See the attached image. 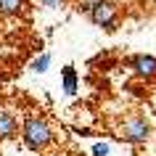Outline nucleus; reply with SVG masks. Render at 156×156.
Returning <instances> with one entry per match:
<instances>
[{
  "label": "nucleus",
  "instance_id": "f257e3e1",
  "mask_svg": "<svg viewBox=\"0 0 156 156\" xmlns=\"http://www.w3.org/2000/svg\"><path fill=\"white\" fill-rule=\"evenodd\" d=\"M21 138H24L27 148H32V151H42V148L50 146V140H53V130H50V124L42 119V116H27L24 124H21Z\"/></svg>",
  "mask_w": 156,
  "mask_h": 156
},
{
  "label": "nucleus",
  "instance_id": "f03ea898",
  "mask_svg": "<svg viewBox=\"0 0 156 156\" xmlns=\"http://www.w3.org/2000/svg\"><path fill=\"white\" fill-rule=\"evenodd\" d=\"M119 138L124 140V143H132V146H140V143H146L148 138H151V122H148L146 116H127L122 122V127H119Z\"/></svg>",
  "mask_w": 156,
  "mask_h": 156
},
{
  "label": "nucleus",
  "instance_id": "7ed1b4c3",
  "mask_svg": "<svg viewBox=\"0 0 156 156\" xmlns=\"http://www.w3.org/2000/svg\"><path fill=\"white\" fill-rule=\"evenodd\" d=\"M87 13H90V21H93L95 27H103V29H108V32L116 27V19H119V11H116V5L111 3V0L90 3Z\"/></svg>",
  "mask_w": 156,
  "mask_h": 156
},
{
  "label": "nucleus",
  "instance_id": "20e7f679",
  "mask_svg": "<svg viewBox=\"0 0 156 156\" xmlns=\"http://www.w3.org/2000/svg\"><path fill=\"white\" fill-rule=\"evenodd\" d=\"M130 69L140 80H156V56H146V53L132 56L130 58Z\"/></svg>",
  "mask_w": 156,
  "mask_h": 156
},
{
  "label": "nucleus",
  "instance_id": "39448f33",
  "mask_svg": "<svg viewBox=\"0 0 156 156\" xmlns=\"http://www.w3.org/2000/svg\"><path fill=\"white\" fill-rule=\"evenodd\" d=\"M19 132V122H16V116L11 114V111H5V108H0V138L5 140V138H13Z\"/></svg>",
  "mask_w": 156,
  "mask_h": 156
},
{
  "label": "nucleus",
  "instance_id": "423d86ee",
  "mask_svg": "<svg viewBox=\"0 0 156 156\" xmlns=\"http://www.w3.org/2000/svg\"><path fill=\"white\" fill-rule=\"evenodd\" d=\"M61 87H64L66 95H74L77 87H80V77H77V69L72 64L64 66V72H61Z\"/></svg>",
  "mask_w": 156,
  "mask_h": 156
},
{
  "label": "nucleus",
  "instance_id": "0eeeda50",
  "mask_svg": "<svg viewBox=\"0 0 156 156\" xmlns=\"http://www.w3.org/2000/svg\"><path fill=\"white\" fill-rule=\"evenodd\" d=\"M27 0H0V16H19L24 13Z\"/></svg>",
  "mask_w": 156,
  "mask_h": 156
},
{
  "label": "nucleus",
  "instance_id": "6e6552de",
  "mask_svg": "<svg viewBox=\"0 0 156 156\" xmlns=\"http://www.w3.org/2000/svg\"><path fill=\"white\" fill-rule=\"evenodd\" d=\"M50 53H42V56H37L32 61V72H37V74H42V72H48V66H50Z\"/></svg>",
  "mask_w": 156,
  "mask_h": 156
},
{
  "label": "nucleus",
  "instance_id": "1a4fd4ad",
  "mask_svg": "<svg viewBox=\"0 0 156 156\" xmlns=\"http://www.w3.org/2000/svg\"><path fill=\"white\" fill-rule=\"evenodd\" d=\"M90 154L93 156H108V146H106V143H95Z\"/></svg>",
  "mask_w": 156,
  "mask_h": 156
},
{
  "label": "nucleus",
  "instance_id": "9d476101",
  "mask_svg": "<svg viewBox=\"0 0 156 156\" xmlns=\"http://www.w3.org/2000/svg\"><path fill=\"white\" fill-rule=\"evenodd\" d=\"M40 3L45 8H61V5H64V0H40Z\"/></svg>",
  "mask_w": 156,
  "mask_h": 156
}]
</instances>
